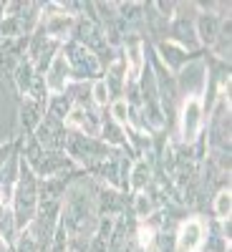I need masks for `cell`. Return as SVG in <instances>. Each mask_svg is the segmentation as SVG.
<instances>
[{"label":"cell","mask_w":232,"mask_h":252,"mask_svg":"<svg viewBox=\"0 0 232 252\" xmlns=\"http://www.w3.org/2000/svg\"><path fill=\"white\" fill-rule=\"evenodd\" d=\"M126 111H129V109H126V101H116V103H114V119H116L119 124H124L126 119H129V116H126Z\"/></svg>","instance_id":"12"},{"label":"cell","mask_w":232,"mask_h":252,"mask_svg":"<svg viewBox=\"0 0 232 252\" xmlns=\"http://www.w3.org/2000/svg\"><path fill=\"white\" fill-rule=\"evenodd\" d=\"M215 28H217V20L212 15H204L199 20V33H202L204 40H215Z\"/></svg>","instance_id":"6"},{"label":"cell","mask_w":232,"mask_h":252,"mask_svg":"<svg viewBox=\"0 0 232 252\" xmlns=\"http://www.w3.org/2000/svg\"><path fill=\"white\" fill-rule=\"evenodd\" d=\"M179 252H197L202 247V222L199 220H189L179 229Z\"/></svg>","instance_id":"4"},{"label":"cell","mask_w":232,"mask_h":252,"mask_svg":"<svg viewBox=\"0 0 232 252\" xmlns=\"http://www.w3.org/2000/svg\"><path fill=\"white\" fill-rule=\"evenodd\" d=\"M20 252H35V242H33V237L23 235V240H20Z\"/></svg>","instance_id":"13"},{"label":"cell","mask_w":232,"mask_h":252,"mask_svg":"<svg viewBox=\"0 0 232 252\" xmlns=\"http://www.w3.org/2000/svg\"><path fill=\"white\" fill-rule=\"evenodd\" d=\"M103 134H109L106 139H109V141H114V144H119V141H121V131L116 129V126H114L111 121H106V124H103Z\"/></svg>","instance_id":"11"},{"label":"cell","mask_w":232,"mask_h":252,"mask_svg":"<svg viewBox=\"0 0 232 252\" xmlns=\"http://www.w3.org/2000/svg\"><path fill=\"white\" fill-rule=\"evenodd\" d=\"M146 179H149V166H146V161H139L136 164V169H134V187L136 189H141L144 184H146Z\"/></svg>","instance_id":"8"},{"label":"cell","mask_w":232,"mask_h":252,"mask_svg":"<svg viewBox=\"0 0 232 252\" xmlns=\"http://www.w3.org/2000/svg\"><path fill=\"white\" fill-rule=\"evenodd\" d=\"M217 215L220 217H227L230 215V189H225V192L217 194Z\"/></svg>","instance_id":"10"},{"label":"cell","mask_w":232,"mask_h":252,"mask_svg":"<svg viewBox=\"0 0 232 252\" xmlns=\"http://www.w3.org/2000/svg\"><path fill=\"white\" fill-rule=\"evenodd\" d=\"M63 53H68V63L73 66V73H76V78H86V76H94L96 71H99V63H96V58L86 51V46H68V51H63Z\"/></svg>","instance_id":"2"},{"label":"cell","mask_w":232,"mask_h":252,"mask_svg":"<svg viewBox=\"0 0 232 252\" xmlns=\"http://www.w3.org/2000/svg\"><path fill=\"white\" fill-rule=\"evenodd\" d=\"M141 245H149L152 242V229H146V227H141Z\"/></svg>","instance_id":"14"},{"label":"cell","mask_w":232,"mask_h":252,"mask_svg":"<svg viewBox=\"0 0 232 252\" xmlns=\"http://www.w3.org/2000/svg\"><path fill=\"white\" fill-rule=\"evenodd\" d=\"M94 98H96V103H109V83L106 81L94 83Z\"/></svg>","instance_id":"9"},{"label":"cell","mask_w":232,"mask_h":252,"mask_svg":"<svg viewBox=\"0 0 232 252\" xmlns=\"http://www.w3.org/2000/svg\"><path fill=\"white\" fill-rule=\"evenodd\" d=\"M68 26H71V18L68 15H56L51 23H48V33L51 35H66Z\"/></svg>","instance_id":"5"},{"label":"cell","mask_w":232,"mask_h":252,"mask_svg":"<svg viewBox=\"0 0 232 252\" xmlns=\"http://www.w3.org/2000/svg\"><path fill=\"white\" fill-rule=\"evenodd\" d=\"M129 61H132V78H136L141 71V46L139 43L129 46Z\"/></svg>","instance_id":"7"},{"label":"cell","mask_w":232,"mask_h":252,"mask_svg":"<svg viewBox=\"0 0 232 252\" xmlns=\"http://www.w3.org/2000/svg\"><path fill=\"white\" fill-rule=\"evenodd\" d=\"M46 83H48V89L53 94H63V91H66V83H68V61H66V53H56V58L51 61Z\"/></svg>","instance_id":"3"},{"label":"cell","mask_w":232,"mask_h":252,"mask_svg":"<svg viewBox=\"0 0 232 252\" xmlns=\"http://www.w3.org/2000/svg\"><path fill=\"white\" fill-rule=\"evenodd\" d=\"M199 126H202V103L197 96L187 98L184 109H182V136L184 141H195L199 134Z\"/></svg>","instance_id":"1"}]
</instances>
